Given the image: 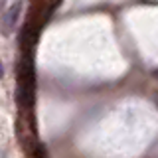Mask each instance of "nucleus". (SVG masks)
I'll list each match as a JSON object with an SVG mask.
<instances>
[{
  "instance_id": "obj_1",
  "label": "nucleus",
  "mask_w": 158,
  "mask_h": 158,
  "mask_svg": "<svg viewBox=\"0 0 158 158\" xmlns=\"http://www.w3.org/2000/svg\"><path fill=\"white\" fill-rule=\"evenodd\" d=\"M34 91H36V75L32 69V61L24 59L18 69V101L26 107L32 105Z\"/></svg>"
},
{
  "instance_id": "obj_2",
  "label": "nucleus",
  "mask_w": 158,
  "mask_h": 158,
  "mask_svg": "<svg viewBox=\"0 0 158 158\" xmlns=\"http://www.w3.org/2000/svg\"><path fill=\"white\" fill-rule=\"evenodd\" d=\"M22 10H24V4L18 0V2H14L12 6L2 14V18H0V30H2L4 36H10V34L14 32V28L18 26L20 16H22Z\"/></svg>"
},
{
  "instance_id": "obj_3",
  "label": "nucleus",
  "mask_w": 158,
  "mask_h": 158,
  "mask_svg": "<svg viewBox=\"0 0 158 158\" xmlns=\"http://www.w3.org/2000/svg\"><path fill=\"white\" fill-rule=\"evenodd\" d=\"M4 77V65H2V61H0V79Z\"/></svg>"
}]
</instances>
